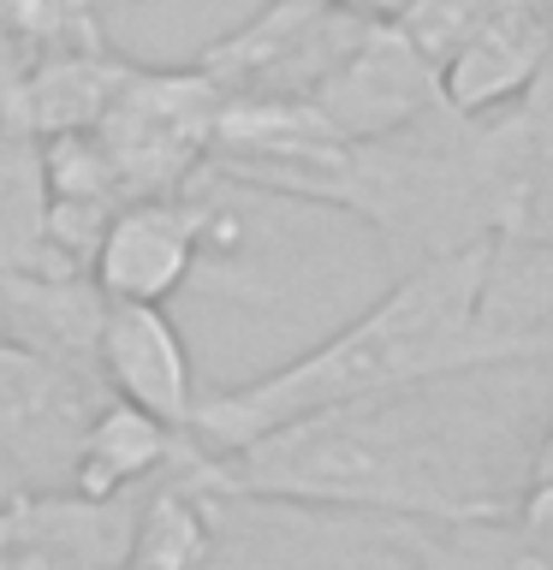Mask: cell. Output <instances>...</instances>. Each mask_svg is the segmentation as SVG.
Here are the masks:
<instances>
[{
	"label": "cell",
	"mask_w": 553,
	"mask_h": 570,
	"mask_svg": "<svg viewBox=\"0 0 553 570\" xmlns=\"http://www.w3.org/2000/svg\"><path fill=\"white\" fill-rule=\"evenodd\" d=\"M547 428L553 368L530 356L316 410L226 452L203 445L196 470L250 499L392 523H476L517 505Z\"/></svg>",
	"instance_id": "cell-1"
},
{
	"label": "cell",
	"mask_w": 553,
	"mask_h": 570,
	"mask_svg": "<svg viewBox=\"0 0 553 570\" xmlns=\"http://www.w3.org/2000/svg\"><path fill=\"white\" fill-rule=\"evenodd\" d=\"M530 356L535 351L517 345L488 309V244H470L392 274V285L363 315H351L321 345L298 351L292 363L268 368L244 386L208 392L203 416H196V440L226 452V445L274 434V428L316 416V410L488 363H530Z\"/></svg>",
	"instance_id": "cell-2"
},
{
	"label": "cell",
	"mask_w": 553,
	"mask_h": 570,
	"mask_svg": "<svg viewBox=\"0 0 553 570\" xmlns=\"http://www.w3.org/2000/svg\"><path fill=\"white\" fill-rule=\"evenodd\" d=\"M221 83L203 66H143L132 60L114 107L96 125V142L114 167L125 203L167 196L196 185L214 167V131H221Z\"/></svg>",
	"instance_id": "cell-3"
},
{
	"label": "cell",
	"mask_w": 553,
	"mask_h": 570,
	"mask_svg": "<svg viewBox=\"0 0 553 570\" xmlns=\"http://www.w3.org/2000/svg\"><path fill=\"white\" fill-rule=\"evenodd\" d=\"M232 178L203 173L185 190L143 196L114 214L101 232L89 274L114 303H173L191 274L221 249H239V214H232Z\"/></svg>",
	"instance_id": "cell-4"
},
{
	"label": "cell",
	"mask_w": 553,
	"mask_h": 570,
	"mask_svg": "<svg viewBox=\"0 0 553 570\" xmlns=\"http://www.w3.org/2000/svg\"><path fill=\"white\" fill-rule=\"evenodd\" d=\"M114 386L0 333V475L12 493H78V458Z\"/></svg>",
	"instance_id": "cell-5"
},
{
	"label": "cell",
	"mask_w": 553,
	"mask_h": 570,
	"mask_svg": "<svg viewBox=\"0 0 553 570\" xmlns=\"http://www.w3.org/2000/svg\"><path fill=\"white\" fill-rule=\"evenodd\" d=\"M369 18L375 12L333 0H268L244 24L203 42L196 66L232 101H316V89L363 42Z\"/></svg>",
	"instance_id": "cell-6"
},
{
	"label": "cell",
	"mask_w": 553,
	"mask_h": 570,
	"mask_svg": "<svg viewBox=\"0 0 553 570\" xmlns=\"http://www.w3.org/2000/svg\"><path fill=\"white\" fill-rule=\"evenodd\" d=\"M316 107L346 142L392 137L446 107V71L410 42L399 18H369L363 42L316 89Z\"/></svg>",
	"instance_id": "cell-7"
},
{
	"label": "cell",
	"mask_w": 553,
	"mask_h": 570,
	"mask_svg": "<svg viewBox=\"0 0 553 570\" xmlns=\"http://www.w3.org/2000/svg\"><path fill=\"white\" fill-rule=\"evenodd\" d=\"M137 493H12L0 499V570H125Z\"/></svg>",
	"instance_id": "cell-8"
},
{
	"label": "cell",
	"mask_w": 553,
	"mask_h": 570,
	"mask_svg": "<svg viewBox=\"0 0 553 570\" xmlns=\"http://www.w3.org/2000/svg\"><path fill=\"white\" fill-rule=\"evenodd\" d=\"M101 374L114 399L149 410L178 434H196L208 392L196 386L191 351L178 338L167 303H114L107 309V338H101Z\"/></svg>",
	"instance_id": "cell-9"
},
{
	"label": "cell",
	"mask_w": 553,
	"mask_h": 570,
	"mask_svg": "<svg viewBox=\"0 0 553 570\" xmlns=\"http://www.w3.org/2000/svg\"><path fill=\"white\" fill-rule=\"evenodd\" d=\"M107 309H114V297L96 285L89 267H25V274H0V333L54 356V363L101 374Z\"/></svg>",
	"instance_id": "cell-10"
},
{
	"label": "cell",
	"mask_w": 553,
	"mask_h": 570,
	"mask_svg": "<svg viewBox=\"0 0 553 570\" xmlns=\"http://www.w3.org/2000/svg\"><path fill=\"white\" fill-rule=\"evenodd\" d=\"M132 53L114 42H84V48H48L18 66L12 83V114L36 137H66V131H96L114 107Z\"/></svg>",
	"instance_id": "cell-11"
},
{
	"label": "cell",
	"mask_w": 553,
	"mask_h": 570,
	"mask_svg": "<svg viewBox=\"0 0 553 570\" xmlns=\"http://www.w3.org/2000/svg\"><path fill=\"white\" fill-rule=\"evenodd\" d=\"M25 267H71L54 244V190L42 137L18 114L0 125V274Z\"/></svg>",
	"instance_id": "cell-12"
},
{
	"label": "cell",
	"mask_w": 553,
	"mask_h": 570,
	"mask_svg": "<svg viewBox=\"0 0 553 570\" xmlns=\"http://www.w3.org/2000/svg\"><path fill=\"white\" fill-rule=\"evenodd\" d=\"M185 445H191V434H178V428H167L161 416H149V410L114 399L84 440L78 493H96V499L137 493V488H149V481L167 475L173 463L185 458Z\"/></svg>",
	"instance_id": "cell-13"
},
{
	"label": "cell",
	"mask_w": 553,
	"mask_h": 570,
	"mask_svg": "<svg viewBox=\"0 0 553 570\" xmlns=\"http://www.w3.org/2000/svg\"><path fill=\"white\" fill-rule=\"evenodd\" d=\"M494 7L499 0H410V7L399 12V24H405L410 42L446 71L464 48L476 42V30L494 18Z\"/></svg>",
	"instance_id": "cell-14"
},
{
	"label": "cell",
	"mask_w": 553,
	"mask_h": 570,
	"mask_svg": "<svg viewBox=\"0 0 553 570\" xmlns=\"http://www.w3.org/2000/svg\"><path fill=\"white\" fill-rule=\"evenodd\" d=\"M512 523H517V534H524V547L542 559V570H553V428H547L542 452H535V463H530V481H524V493H517V505H512Z\"/></svg>",
	"instance_id": "cell-15"
},
{
	"label": "cell",
	"mask_w": 553,
	"mask_h": 570,
	"mask_svg": "<svg viewBox=\"0 0 553 570\" xmlns=\"http://www.w3.org/2000/svg\"><path fill=\"white\" fill-rule=\"evenodd\" d=\"M417 570H476L464 552L446 541V534H435L428 523H417Z\"/></svg>",
	"instance_id": "cell-16"
},
{
	"label": "cell",
	"mask_w": 553,
	"mask_h": 570,
	"mask_svg": "<svg viewBox=\"0 0 553 570\" xmlns=\"http://www.w3.org/2000/svg\"><path fill=\"white\" fill-rule=\"evenodd\" d=\"M333 7H357V12H375V18H399L410 0H333Z\"/></svg>",
	"instance_id": "cell-17"
},
{
	"label": "cell",
	"mask_w": 553,
	"mask_h": 570,
	"mask_svg": "<svg viewBox=\"0 0 553 570\" xmlns=\"http://www.w3.org/2000/svg\"><path fill=\"white\" fill-rule=\"evenodd\" d=\"M547 368H553V356H547Z\"/></svg>",
	"instance_id": "cell-18"
}]
</instances>
